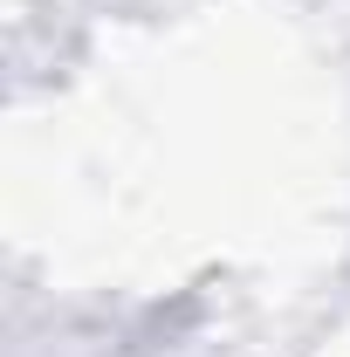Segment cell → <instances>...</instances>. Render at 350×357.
<instances>
[]
</instances>
